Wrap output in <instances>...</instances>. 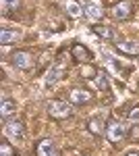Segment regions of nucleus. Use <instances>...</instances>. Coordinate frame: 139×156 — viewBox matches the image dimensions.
I'll list each match as a JSON object with an SVG mask.
<instances>
[{"label": "nucleus", "instance_id": "1", "mask_svg": "<svg viewBox=\"0 0 139 156\" xmlns=\"http://www.w3.org/2000/svg\"><path fill=\"white\" fill-rule=\"evenodd\" d=\"M48 112H50V117H54V119H67V117H71L73 110H71V104L62 102V100H54V102H50Z\"/></svg>", "mask_w": 139, "mask_h": 156}, {"label": "nucleus", "instance_id": "22", "mask_svg": "<svg viewBox=\"0 0 139 156\" xmlns=\"http://www.w3.org/2000/svg\"><path fill=\"white\" fill-rule=\"evenodd\" d=\"M127 156H139V152H129Z\"/></svg>", "mask_w": 139, "mask_h": 156}, {"label": "nucleus", "instance_id": "8", "mask_svg": "<svg viewBox=\"0 0 139 156\" xmlns=\"http://www.w3.org/2000/svg\"><path fill=\"white\" fill-rule=\"evenodd\" d=\"M89 100H92V94L87 90H79V87L71 90V102L73 104H83V102H89Z\"/></svg>", "mask_w": 139, "mask_h": 156}, {"label": "nucleus", "instance_id": "3", "mask_svg": "<svg viewBox=\"0 0 139 156\" xmlns=\"http://www.w3.org/2000/svg\"><path fill=\"white\" fill-rule=\"evenodd\" d=\"M11 56H12V65L17 69H31V65H33L31 54L25 52V50H17V52H12Z\"/></svg>", "mask_w": 139, "mask_h": 156}, {"label": "nucleus", "instance_id": "5", "mask_svg": "<svg viewBox=\"0 0 139 156\" xmlns=\"http://www.w3.org/2000/svg\"><path fill=\"white\" fill-rule=\"evenodd\" d=\"M133 11V2L131 0H120V2H116L114 9H112V17L114 19H127L129 15Z\"/></svg>", "mask_w": 139, "mask_h": 156}, {"label": "nucleus", "instance_id": "15", "mask_svg": "<svg viewBox=\"0 0 139 156\" xmlns=\"http://www.w3.org/2000/svg\"><path fill=\"white\" fill-rule=\"evenodd\" d=\"M37 152H40V156H58L56 154V148H54V144H52L50 140H42V144H40V148H37Z\"/></svg>", "mask_w": 139, "mask_h": 156}, {"label": "nucleus", "instance_id": "10", "mask_svg": "<svg viewBox=\"0 0 139 156\" xmlns=\"http://www.w3.org/2000/svg\"><path fill=\"white\" fill-rule=\"evenodd\" d=\"M85 11H87V15L92 17L93 21H98V19H102V17H104L102 6H100L98 2H93V0H87V2H85Z\"/></svg>", "mask_w": 139, "mask_h": 156}, {"label": "nucleus", "instance_id": "20", "mask_svg": "<svg viewBox=\"0 0 139 156\" xmlns=\"http://www.w3.org/2000/svg\"><path fill=\"white\" fill-rule=\"evenodd\" d=\"M129 119L133 121V123H139V106H135L131 112H129Z\"/></svg>", "mask_w": 139, "mask_h": 156}, {"label": "nucleus", "instance_id": "21", "mask_svg": "<svg viewBox=\"0 0 139 156\" xmlns=\"http://www.w3.org/2000/svg\"><path fill=\"white\" fill-rule=\"evenodd\" d=\"M93 73H96L93 67H81V77H92Z\"/></svg>", "mask_w": 139, "mask_h": 156}, {"label": "nucleus", "instance_id": "18", "mask_svg": "<svg viewBox=\"0 0 139 156\" xmlns=\"http://www.w3.org/2000/svg\"><path fill=\"white\" fill-rule=\"evenodd\" d=\"M93 81H96V87H100L102 92H106V90H108V79H106L104 73H100V75H98Z\"/></svg>", "mask_w": 139, "mask_h": 156}, {"label": "nucleus", "instance_id": "2", "mask_svg": "<svg viewBox=\"0 0 139 156\" xmlns=\"http://www.w3.org/2000/svg\"><path fill=\"white\" fill-rule=\"evenodd\" d=\"M106 135H108V140L116 144V142H120L123 137H125V123H120V121H110L108 123V129H106Z\"/></svg>", "mask_w": 139, "mask_h": 156}, {"label": "nucleus", "instance_id": "17", "mask_svg": "<svg viewBox=\"0 0 139 156\" xmlns=\"http://www.w3.org/2000/svg\"><path fill=\"white\" fill-rule=\"evenodd\" d=\"M0 156H15V148H12L6 140L0 142Z\"/></svg>", "mask_w": 139, "mask_h": 156}, {"label": "nucleus", "instance_id": "14", "mask_svg": "<svg viewBox=\"0 0 139 156\" xmlns=\"http://www.w3.org/2000/svg\"><path fill=\"white\" fill-rule=\"evenodd\" d=\"M73 54H75L77 60H92L93 58V54L85 48V46H81V44H75V46H73Z\"/></svg>", "mask_w": 139, "mask_h": 156}, {"label": "nucleus", "instance_id": "12", "mask_svg": "<svg viewBox=\"0 0 139 156\" xmlns=\"http://www.w3.org/2000/svg\"><path fill=\"white\" fill-rule=\"evenodd\" d=\"M92 31L96 36H100L102 40H114V36H116L114 29H112V27H106V25H93Z\"/></svg>", "mask_w": 139, "mask_h": 156}, {"label": "nucleus", "instance_id": "19", "mask_svg": "<svg viewBox=\"0 0 139 156\" xmlns=\"http://www.w3.org/2000/svg\"><path fill=\"white\" fill-rule=\"evenodd\" d=\"M0 2H2V6H4L6 11H11V9H17V6H19L21 0H0Z\"/></svg>", "mask_w": 139, "mask_h": 156}, {"label": "nucleus", "instance_id": "16", "mask_svg": "<svg viewBox=\"0 0 139 156\" xmlns=\"http://www.w3.org/2000/svg\"><path fill=\"white\" fill-rule=\"evenodd\" d=\"M87 129H89L93 135H100V133H102V129H104L102 119H100V117H92V119H89V123H87Z\"/></svg>", "mask_w": 139, "mask_h": 156}, {"label": "nucleus", "instance_id": "11", "mask_svg": "<svg viewBox=\"0 0 139 156\" xmlns=\"http://www.w3.org/2000/svg\"><path fill=\"white\" fill-rule=\"evenodd\" d=\"M62 6H64V11L69 12L71 17H81V12H83V9H81V4L77 2V0H62Z\"/></svg>", "mask_w": 139, "mask_h": 156}, {"label": "nucleus", "instance_id": "7", "mask_svg": "<svg viewBox=\"0 0 139 156\" xmlns=\"http://www.w3.org/2000/svg\"><path fill=\"white\" fill-rule=\"evenodd\" d=\"M21 40V34L17 29H0V42L6 46V44H12V42H19Z\"/></svg>", "mask_w": 139, "mask_h": 156}, {"label": "nucleus", "instance_id": "9", "mask_svg": "<svg viewBox=\"0 0 139 156\" xmlns=\"http://www.w3.org/2000/svg\"><path fill=\"white\" fill-rule=\"evenodd\" d=\"M116 48L125 54H139V44L137 42H131V40H123V42H116Z\"/></svg>", "mask_w": 139, "mask_h": 156}, {"label": "nucleus", "instance_id": "6", "mask_svg": "<svg viewBox=\"0 0 139 156\" xmlns=\"http://www.w3.org/2000/svg\"><path fill=\"white\" fill-rule=\"evenodd\" d=\"M4 133H6V137H11V140H23V125L19 123V121H9L6 123V127H4Z\"/></svg>", "mask_w": 139, "mask_h": 156}, {"label": "nucleus", "instance_id": "13", "mask_svg": "<svg viewBox=\"0 0 139 156\" xmlns=\"http://www.w3.org/2000/svg\"><path fill=\"white\" fill-rule=\"evenodd\" d=\"M15 110H17V102L11 100V98H4L2 104H0V115H2V117H11Z\"/></svg>", "mask_w": 139, "mask_h": 156}, {"label": "nucleus", "instance_id": "4", "mask_svg": "<svg viewBox=\"0 0 139 156\" xmlns=\"http://www.w3.org/2000/svg\"><path fill=\"white\" fill-rule=\"evenodd\" d=\"M64 71H67V65H64L62 60L56 62L54 67H50V71H48V75H46V87H52V85L62 77V73H64Z\"/></svg>", "mask_w": 139, "mask_h": 156}]
</instances>
